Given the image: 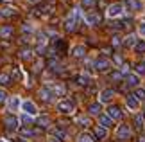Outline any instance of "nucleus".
<instances>
[{
  "instance_id": "nucleus-1",
  "label": "nucleus",
  "mask_w": 145,
  "mask_h": 142,
  "mask_svg": "<svg viewBox=\"0 0 145 142\" xmlns=\"http://www.w3.org/2000/svg\"><path fill=\"white\" fill-rule=\"evenodd\" d=\"M57 110L61 113H72L75 110V104H74V101H70V99H63V101H59V104H57Z\"/></svg>"
},
{
  "instance_id": "nucleus-2",
  "label": "nucleus",
  "mask_w": 145,
  "mask_h": 142,
  "mask_svg": "<svg viewBox=\"0 0 145 142\" xmlns=\"http://www.w3.org/2000/svg\"><path fill=\"white\" fill-rule=\"evenodd\" d=\"M93 65H95V70H97V72H108V70H109V67H111L109 59H108V58H104V56L97 58Z\"/></svg>"
},
{
  "instance_id": "nucleus-3",
  "label": "nucleus",
  "mask_w": 145,
  "mask_h": 142,
  "mask_svg": "<svg viewBox=\"0 0 145 142\" xmlns=\"http://www.w3.org/2000/svg\"><path fill=\"white\" fill-rule=\"evenodd\" d=\"M131 137V128L127 124H120L118 129H116V139L118 140H127Z\"/></svg>"
},
{
  "instance_id": "nucleus-4",
  "label": "nucleus",
  "mask_w": 145,
  "mask_h": 142,
  "mask_svg": "<svg viewBox=\"0 0 145 142\" xmlns=\"http://www.w3.org/2000/svg\"><path fill=\"white\" fill-rule=\"evenodd\" d=\"M122 13H124V5H122V4H111L109 9H108V16H109V18L120 16Z\"/></svg>"
},
{
  "instance_id": "nucleus-5",
  "label": "nucleus",
  "mask_w": 145,
  "mask_h": 142,
  "mask_svg": "<svg viewBox=\"0 0 145 142\" xmlns=\"http://www.w3.org/2000/svg\"><path fill=\"white\" fill-rule=\"evenodd\" d=\"M4 124H5V129L13 131V129H16V126H18V119H16L14 115H7L4 119Z\"/></svg>"
},
{
  "instance_id": "nucleus-6",
  "label": "nucleus",
  "mask_w": 145,
  "mask_h": 142,
  "mask_svg": "<svg viewBox=\"0 0 145 142\" xmlns=\"http://www.w3.org/2000/svg\"><path fill=\"white\" fill-rule=\"evenodd\" d=\"M22 108H24V112L29 113V115H36V112H38V108H36V104L32 103V101H24Z\"/></svg>"
},
{
  "instance_id": "nucleus-7",
  "label": "nucleus",
  "mask_w": 145,
  "mask_h": 142,
  "mask_svg": "<svg viewBox=\"0 0 145 142\" xmlns=\"http://www.w3.org/2000/svg\"><path fill=\"white\" fill-rule=\"evenodd\" d=\"M100 20H102V18H100V15L95 13V11H91V13H88V15H86V22H88L90 25H99V24H100Z\"/></svg>"
},
{
  "instance_id": "nucleus-8",
  "label": "nucleus",
  "mask_w": 145,
  "mask_h": 142,
  "mask_svg": "<svg viewBox=\"0 0 145 142\" xmlns=\"http://www.w3.org/2000/svg\"><path fill=\"white\" fill-rule=\"evenodd\" d=\"M108 115L113 119V121H118V119H122V110L118 106H109L108 108Z\"/></svg>"
},
{
  "instance_id": "nucleus-9",
  "label": "nucleus",
  "mask_w": 145,
  "mask_h": 142,
  "mask_svg": "<svg viewBox=\"0 0 145 142\" xmlns=\"http://www.w3.org/2000/svg\"><path fill=\"white\" fill-rule=\"evenodd\" d=\"M125 103L129 106V110H138V108H140V101L136 99V95H127Z\"/></svg>"
},
{
  "instance_id": "nucleus-10",
  "label": "nucleus",
  "mask_w": 145,
  "mask_h": 142,
  "mask_svg": "<svg viewBox=\"0 0 145 142\" xmlns=\"http://www.w3.org/2000/svg\"><path fill=\"white\" fill-rule=\"evenodd\" d=\"M99 126H102V128H111L113 126V119H111L109 115H99Z\"/></svg>"
},
{
  "instance_id": "nucleus-11",
  "label": "nucleus",
  "mask_w": 145,
  "mask_h": 142,
  "mask_svg": "<svg viewBox=\"0 0 145 142\" xmlns=\"http://www.w3.org/2000/svg\"><path fill=\"white\" fill-rule=\"evenodd\" d=\"M125 83H127V87H138L140 85V76L138 74H127Z\"/></svg>"
},
{
  "instance_id": "nucleus-12",
  "label": "nucleus",
  "mask_w": 145,
  "mask_h": 142,
  "mask_svg": "<svg viewBox=\"0 0 145 142\" xmlns=\"http://www.w3.org/2000/svg\"><path fill=\"white\" fill-rule=\"evenodd\" d=\"M38 133H41V129H31L29 126L20 128V135H22V137H34V135H38Z\"/></svg>"
},
{
  "instance_id": "nucleus-13",
  "label": "nucleus",
  "mask_w": 145,
  "mask_h": 142,
  "mask_svg": "<svg viewBox=\"0 0 145 142\" xmlns=\"http://www.w3.org/2000/svg\"><path fill=\"white\" fill-rule=\"evenodd\" d=\"M113 95H115V92L111 88L102 90V92H100V103H109V101L113 99Z\"/></svg>"
},
{
  "instance_id": "nucleus-14",
  "label": "nucleus",
  "mask_w": 145,
  "mask_h": 142,
  "mask_svg": "<svg viewBox=\"0 0 145 142\" xmlns=\"http://www.w3.org/2000/svg\"><path fill=\"white\" fill-rule=\"evenodd\" d=\"M125 5L131 11H142V0H125Z\"/></svg>"
},
{
  "instance_id": "nucleus-15",
  "label": "nucleus",
  "mask_w": 145,
  "mask_h": 142,
  "mask_svg": "<svg viewBox=\"0 0 145 142\" xmlns=\"http://www.w3.org/2000/svg\"><path fill=\"white\" fill-rule=\"evenodd\" d=\"M52 95H54V92L48 90V88H41L40 90V97L45 101V103H50V101H52Z\"/></svg>"
},
{
  "instance_id": "nucleus-16",
  "label": "nucleus",
  "mask_w": 145,
  "mask_h": 142,
  "mask_svg": "<svg viewBox=\"0 0 145 142\" xmlns=\"http://www.w3.org/2000/svg\"><path fill=\"white\" fill-rule=\"evenodd\" d=\"M93 135H95L99 140H102V139H106V135H108V129L102 128V126H95L93 128Z\"/></svg>"
},
{
  "instance_id": "nucleus-17",
  "label": "nucleus",
  "mask_w": 145,
  "mask_h": 142,
  "mask_svg": "<svg viewBox=\"0 0 145 142\" xmlns=\"http://www.w3.org/2000/svg\"><path fill=\"white\" fill-rule=\"evenodd\" d=\"M13 32H14V29L11 25L0 27V38H11V36H13Z\"/></svg>"
},
{
  "instance_id": "nucleus-18",
  "label": "nucleus",
  "mask_w": 145,
  "mask_h": 142,
  "mask_svg": "<svg viewBox=\"0 0 145 142\" xmlns=\"http://www.w3.org/2000/svg\"><path fill=\"white\" fill-rule=\"evenodd\" d=\"M84 54H86L84 45H77V47H74V50H72V56H74V58H84Z\"/></svg>"
},
{
  "instance_id": "nucleus-19",
  "label": "nucleus",
  "mask_w": 145,
  "mask_h": 142,
  "mask_svg": "<svg viewBox=\"0 0 145 142\" xmlns=\"http://www.w3.org/2000/svg\"><path fill=\"white\" fill-rule=\"evenodd\" d=\"M75 24H77V20L74 18V15H72V16H68V18L65 20V29L68 31V32L74 31V29H75Z\"/></svg>"
},
{
  "instance_id": "nucleus-20",
  "label": "nucleus",
  "mask_w": 145,
  "mask_h": 142,
  "mask_svg": "<svg viewBox=\"0 0 145 142\" xmlns=\"http://www.w3.org/2000/svg\"><path fill=\"white\" fill-rule=\"evenodd\" d=\"M36 124H38L40 128H48V126H50V117H48V115H41V117H38Z\"/></svg>"
},
{
  "instance_id": "nucleus-21",
  "label": "nucleus",
  "mask_w": 145,
  "mask_h": 142,
  "mask_svg": "<svg viewBox=\"0 0 145 142\" xmlns=\"http://www.w3.org/2000/svg\"><path fill=\"white\" fill-rule=\"evenodd\" d=\"M133 49H135L136 54H142V56H143V54H145V40H138L136 45H135Z\"/></svg>"
},
{
  "instance_id": "nucleus-22",
  "label": "nucleus",
  "mask_w": 145,
  "mask_h": 142,
  "mask_svg": "<svg viewBox=\"0 0 145 142\" xmlns=\"http://www.w3.org/2000/svg\"><path fill=\"white\" fill-rule=\"evenodd\" d=\"M88 112L90 115H100V103H91L88 106Z\"/></svg>"
},
{
  "instance_id": "nucleus-23",
  "label": "nucleus",
  "mask_w": 145,
  "mask_h": 142,
  "mask_svg": "<svg viewBox=\"0 0 145 142\" xmlns=\"http://www.w3.org/2000/svg\"><path fill=\"white\" fill-rule=\"evenodd\" d=\"M136 42H138V40H136L135 34H127V38L124 40V45H125V47H135Z\"/></svg>"
},
{
  "instance_id": "nucleus-24",
  "label": "nucleus",
  "mask_w": 145,
  "mask_h": 142,
  "mask_svg": "<svg viewBox=\"0 0 145 142\" xmlns=\"http://www.w3.org/2000/svg\"><path fill=\"white\" fill-rule=\"evenodd\" d=\"M143 126H145L143 115H136V117H135V128H136V129H143Z\"/></svg>"
},
{
  "instance_id": "nucleus-25",
  "label": "nucleus",
  "mask_w": 145,
  "mask_h": 142,
  "mask_svg": "<svg viewBox=\"0 0 145 142\" xmlns=\"http://www.w3.org/2000/svg\"><path fill=\"white\" fill-rule=\"evenodd\" d=\"M75 81H77V85H82V87H86V85L90 83V77H88V76H82V74H79V76H75Z\"/></svg>"
},
{
  "instance_id": "nucleus-26",
  "label": "nucleus",
  "mask_w": 145,
  "mask_h": 142,
  "mask_svg": "<svg viewBox=\"0 0 145 142\" xmlns=\"http://www.w3.org/2000/svg\"><path fill=\"white\" fill-rule=\"evenodd\" d=\"M0 15H2L4 18H7V16H14L16 11L13 7H4V9H0Z\"/></svg>"
},
{
  "instance_id": "nucleus-27",
  "label": "nucleus",
  "mask_w": 145,
  "mask_h": 142,
  "mask_svg": "<svg viewBox=\"0 0 145 142\" xmlns=\"http://www.w3.org/2000/svg\"><path fill=\"white\" fill-rule=\"evenodd\" d=\"M54 135H56V139H66V137H68V135H66V131H65V129L63 128H56L54 129Z\"/></svg>"
},
{
  "instance_id": "nucleus-28",
  "label": "nucleus",
  "mask_w": 145,
  "mask_h": 142,
  "mask_svg": "<svg viewBox=\"0 0 145 142\" xmlns=\"http://www.w3.org/2000/svg\"><path fill=\"white\" fill-rule=\"evenodd\" d=\"M122 77H124V74H122L120 70H115V72H111V81H116V83H120V81H122Z\"/></svg>"
},
{
  "instance_id": "nucleus-29",
  "label": "nucleus",
  "mask_w": 145,
  "mask_h": 142,
  "mask_svg": "<svg viewBox=\"0 0 145 142\" xmlns=\"http://www.w3.org/2000/svg\"><path fill=\"white\" fill-rule=\"evenodd\" d=\"M20 58H22V59H31V58H32V50H31V49H24V50L20 52Z\"/></svg>"
},
{
  "instance_id": "nucleus-30",
  "label": "nucleus",
  "mask_w": 145,
  "mask_h": 142,
  "mask_svg": "<svg viewBox=\"0 0 145 142\" xmlns=\"http://www.w3.org/2000/svg\"><path fill=\"white\" fill-rule=\"evenodd\" d=\"M18 104H20V101H18V97H11L9 99V110H16V108H18Z\"/></svg>"
},
{
  "instance_id": "nucleus-31",
  "label": "nucleus",
  "mask_w": 145,
  "mask_h": 142,
  "mask_svg": "<svg viewBox=\"0 0 145 142\" xmlns=\"http://www.w3.org/2000/svg\"><path fill=\"white\" fill-rule=\"evenodd\" d=\"M11 83V76H9V74H0V85H9Z\"/></svg>"
},
{
  "instance_id": "nucleus-32",
  "label": "nucleus",
  "mask_w": 145,
  "mask_h": 142,
  "mask_svg": "<svg viewBox=\"0 0 145 142\" xmlns=\"http://www.w3.org/2000/svg\"><path fill=\"white\" fill-rule=\"evenodd\" d=\"M11 77H13V79H20V77H22V70L18 69V67H13V72H11Z\"/></svg>"
},
{
  "instance_id": "nucleus-33",
  "label": "nucleus",
  "mask_w": 145,
  "mask_h": 142,
  "mask_svg": "<svg viewBox=\"0 0 145 142\" xmlns=\"http://www.w3.org/2000/svg\"><path fill=\"white\" fill-rule=\"evenodd\" d=\"M135 95H136L138 101H145V90L143 88H138L136 92H135Z\"/></svg>"
},
{
  "instance_id": "nucleus-34",
  "label": "nucleus",
  "mask_w": 145,
  "mask_h": 142,
  "mask_svg": "<svg viewBox=\"0 0 145 142\" xmlns=\"http://www.w3.org/2000/svg\"><path fill=\"white\" fill-rule=\"evenodd\" d=\"M79 142H93V137L90 133H82L81 137H79Z\"/></svg>"
},
{
  "instance_id": "nucleus-35",
  "label": "nucleus",
  "mask_w": 145,
  "mask_h": 142,
  "mask_svg": "<svg viewBox=\"0 0 145 142\" xmlns=\"http://www.w3.org/2000/svg\"><path fill=\"white\" fill-rule=\"evenodd\" d=\"M77 122H79L81 126H90V119H88V117H79Z\"/></svg>"
},
{
  "instance_id": "nucleus-36",
  "label": "nucleus",
  "mask_w": 145,
  "mask_h": 142,
  "mask_svg": "<svg viewBox=\"0 0 145 142\" xmlns=\"http://www.w3.org/2000/svg\"><path fill=\"white\" fill-rule=\"evenodd\" d=\"M138 32H140L142 38H145V22H140V24H138Z\"/></svg>"
},
{
  "instance_id": "nucleus-37",
  "label": "nucleus",
  "mask_w": 145,
  "mask_h": 142,
  "mask_svg": "<svg viewBox=\"0 0 145 142\" xmlns=\"http://www.w3.org/2000/svg\"><path fill=\"white\" fill-rule=\"evenodd\" d=\"M22 122H24L25 126H31V124H32V119L29 115H24V117H22Z\"/></svg>"
},
{
  "instance_id": "nucleus-38",
  "label": "nucleus",
  "mask_w": 145,
  "mask_h": 142,
  "mask_svg": "<svg viewBox=\"0 0 145 142\" xmlns=\"http://www.w3.org/2000/svg\"><path fill=\"white\" fill-rule=\"evenodd\" d=\"M136 72H138V74H145V61H143V63H138V65H136Z\"/></svg>"
},
{
  "instance_id": "nucleus-39",
  "label": "nucleus",
  "mask_w": 145,
  "mask_h": 142,
  "mask_svg": "<svg viewBox=\"0 0 145 142\" xmlns=\"http://www.w3.org/2000/svg\"><path fill=\"white\" fill-rule=\"evenodd\" d=\"M120 43H122V40H120L118 36H113V40H111V45H113V47H118Z\"/></svg>"
},
{
  "instance_id": "nucleus-40",
  "label": "nucleus",
  "mask_w": 145,
  "mask_h": 142,
  "mask_svg": "<svg viewBox=\"0 0 145 142\" xmlns=\"http://www.w3.org/2000/svg\"><path fill=\"white\" fill-rule=\"evenodd\" d=\"M95 4V0H82V7H91Z\"/></svg>"
},
{
  "instance_id": "nucleus-41",
  "label": "nucleus",
  "mask_w": 145,
  "mask_h": 142,
  "mask_svg": "<svg viewBox=\"0 0 145 142\" xmlns=\"http://www.w3.org/2000/svg\"><path fill=\"white\" fill-rule=\"evenodd\" d=\"M113 59H115V63H116V65H120L122 61H124V59H122V56H120V54H115V56H113Z\"/></svg>"
},
{
  "instance_id": "nucleus-42",
  "label": "nucleus",
  "mask_w": 145,
  "mask_h": 142,
  "mask_svg": "<svg viewBox=\"0 0 145 142\" xmlns=\"http://www.w3.org/2000/svg\"><path fill=\"white\" fill-rule=\"evenodd\" d=\"M122 74H129V65H127V63H124V65H122V70H120Z\"/></svg>"
},
{
  "instance_id": "nucleus-43",
  "label": "nucleus",
  "mask_w": 145,
  "mask_h": 142,
  "mask_svg": "<svg viewBox=\"0 0 145 142\" xmlns=\"http://www.w3.org/2000/svg\"><path fill=\"white\" fill-rule=\"evenodd\" d=\"M5 95H7V94H5V92H0V103H4V99H5Z\"/></svg>"
},
{
  "instance_id": "nucleus-44",
  "label": "nucleus",
  "mask_w": 145,
  "mask_h": 142,
  "mask_svg": "<svg viewBox=\"0 0 145 142\" xmlns=\"http://www.w3.org/2000/svg\"><path fill=\"white\" fill-rule=\"evenodd\" d=\"M136 142H145V137H138V140Z\"/></svg>"
},
{
  "instance_id": "nucleus-45",
  "label": "nucleus",
  "mask_w": 145,
  "mask_h": 142,
  "mask_svg": "<svg viewBox=\"0 0 145 142\" xmlns=\"http://www.w3.org/2000/svg\"><path fill=\"white\" fill-rule=\"evenodd\" d=\"M48 142H59V139H50Z\"/></svg>"
},
{
  "instance_id": "nucleus-46",
  "label": "nucleus",
  "mask_w": 145,
  "mask_h": 142,
  "mask_svg": "<svg viewBox=\"0 0 145 142\" xmlns=\"http://www.w3.org/2000/svg\"><path fill=\"white\" fill-rule=\"evenodd\" d=\"M29 2H38V0H29Z\"/></svg>"
},
{
  "instance_id": "nucleus-47",
  "label": "nucleus",
  "mask_w": 145,
  "mask_h": 142,
  "mask_svg": "<svg viewBox=\"0 0 145 142\" xmlns=\"http://www.w3.org/2000/svg\"><path fill=\"white\" fill-rule=\"evenodd\" d=\"M143 119H145V112H143Z\"/></svg>"
},
{
  "instance_id": "nucleus-48",
  "label": "nucleus",
  "mask_w": 145,
  "mask_h": 142,
  "mask_svg": "<svg viewBox=\"0 0 145 142\" xmlns=\"http://www.w3.org/2000/svg\"><path fill=\"white\" fill-rule=\"evenodd\" d=\"M0 142H5V140H0Z\"/></svg>"
}]
</instances>
